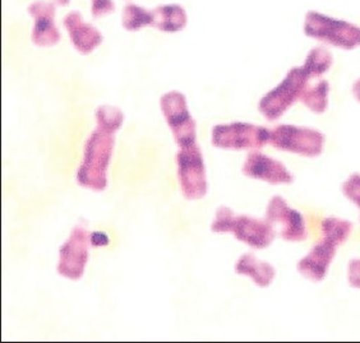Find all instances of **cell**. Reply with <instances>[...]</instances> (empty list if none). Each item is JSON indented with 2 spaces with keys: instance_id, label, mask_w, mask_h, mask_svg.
I'll return each instance as SVG.
<instances>
[{
  "instance_id": "cell-11",
  "label": "cell",
  "mask_w": 360,
  "mask_h": 343,
  "mask_svg": "<svg viewBox=\"0 0 360 343\" xmlns=\"http://www.w3.org/2000/svg\"><path fill=\"white\" fill-rule=\"evenodd\" d=\"M266 220L270 221L271 224L281 225L280 236L285 241L300 242L308 238L304 216L297 209L291 208L280 195L272 197L269 202L266 209Z\"/></svg>"
},
{
  "instance_id": "cell-13",
  "label": "cell",
  "mask_w": 360,
  "mask_h": 343,
  "mask_svg": "<svg viewBox=\"0 0 360 343\" xmlns=\"http://www.w3.org/2000/svg\"><path fill=\"white\" fill-rule=\"evenodd\" d=\"M28 14L34 18L31 39L36 46L50 48L60 41L56 25V6L45 0H36L28 6Z\"/></svg>"
},
{
  "instance_id": "cell-21",
  "label": "cell",
  "mask_w": 360,
  "mask_h": 343,
  "mask_svg": "<svg viewBox=\"0 0 360 343\" xmlns=\"http://www.w3.org/2000/svg\"><path fill=\"white\" fill-rule=\"evenodd\" d=\"M341 190L347 200L360 208V174L358 172L352 174L347 180L344 181Z\"/></svg>"
},
{
  "instance_id": "cell-20",
  "label": "cell",
  "mask_w": 360,
  "mask_h": 343,
  "mask_svg": "<svg viewBox=\"0 0 360 343\" xmlns=\"http://www.w3.org/2000/svg\"><path fill=\"white\" fill-rule=\"evenodd\" d=\"M95 117H96L97 124H101V125H105V127L117 131L122 128L123 122H124V115L122 110L115 106H111V105L98 106L95 112Z\"/></svg>"
},
{
  "instance_id": "cell-17",
  "label": "cell",
  "mask_w": 360,
  "mask_h": 343,
  "mask_svg": "<svg viewBox=\"0 0 360 343\" xmlns=\"http://www.w3.org/2000/svg\"><path fill=\"white\" fill-rule=\"evenodd\" d=\"M330 89H331L330 83L327 82L326 79H321L316 84L309 86V87L307 86L303 95L300 97V103L317 115L325 114L328 109Z\"/></svg>"
},
{
  "instance_id": "cell-26",
  "label": "cell",
  "mask_w": 360,
  "mask_h": 343,
  "mask_svg": "<svg viewBox=\"0 0 360 343\" xmlns=\"http://www.w3.org/2000/svg\"><path fill=\"white\" fill-rule=\"evenodd\" d=\"M54 1H56V4H58V6L65 7V6H68V4H70V0H54Z\"/></svg>"
},
{
  "instance_id": "cell-16",
  "label": "cell",
  "mask_w": 360,
  "mask_h": 343,
  "mask_svg": "<svg viewBox=\"0 0 360 343\" xmlns=\"http://www.w3.org/2000/svg\"><path fill=\"white\" fill-rule=\"evenodd\" d=\"M186 11L179 4L160 6L153 9V27L162 32H179L187 26Z\"/></svg>"
},
{
  "instance_id": "cell-10",
  "label": "cell",
  "mask_w": 360,
  "mask_h": 343,
  "mask_svg": "<svg viewBox=\"0 0 360 343\" xmlns=\"http://www.w3.org/2000/svg\"><path fill=\"white\" fill-rule=\"evenodd\" d=\"M89 244H91L90 235L87 230L82 226L73 227L70 239L59 250L56 272L72 281L81 280L89 261Z\"/></svg>"
},
{
  "instance_id": "cell-7",
  "label": "cell",
  "mask_w": 360,
  "mask_h": 343,
  "mask_svg": "<svg viewBox=\"0 0 360 343\" xmlns=\"http://www.w3.org/2000/svg\"><path fill=\"white\" fill-rule=\"evenodd\" d=\"M180 189L186 200H202L208 190L206 167L201 148L197 143L180 147L176 153Z\"/></svg>"
},
{
  "instance_id": "cell-6",
  "label": "cell",
  "mask_w": 360,
  "mask_h": 343,
  "mask_svg": "<svg viewBox=\"0 0 360 343\" xmlns=\"http://www.w3.org/2000/svg\"><path fill=\"white\" fill-rule=\"evenodd\" d=\"M269 143L280 151L290 152L303 157H319L325 150L322 131L292 124H280L270 129Z\"/></svg>"
},
{
  "instance_id": "cell-19",
  "label": "cell",
  "mask_w": 360,
  "mask_h": 343,
  "mask_svg": "<svg viewBox=\"0 0 360 343\" xmlns=\"http://www.w3.org/2000/svg\"><path fill=\"white\" fill-rule=\"evenodd\" d=\"M122 23L127 31H139L145 26H153V11H147L145 8L136 4H128L123 9Z\"/></svg>"
},
{
  "instance_id": "cell-12",
  "label": "cell",
  "mask_w": 360,
  "mask_h": 343,
  "mask_svg": "<svg viewBox=\"0 0 360 343\" xmlns=\"http://www.w3.org/2000/svg\"><path fill=\"white\" fill-rule=\"evenodd\" d=\"M242 172L247 178L262 180L271 186H290L294 183V175L283 162L262 152H250L243 164Z\"/></svg>"
},
{
  "instance_id": "cell-24",
  "label": "cell",
  "mask_w": 360,
  "mask_h": 343,
  "mask_svg": "<svg viewBox=\"0 0 360 343\" xmlns=\"http://www.w3.org/2000/svg\"><path fill=\"white\" fill-rule=\"evenodd\" d=\"M90 242L92 247H105L110 242V240H109V236L106 233H91Z\"/></svg>"
},
{
  "instance_id": "cell-1",
  "label": "cell",
  "mask_w": 360,
  "mask_h": 343,
  "mask_svg": "<svg viewBox=\"0 0 360 343\" xmlns=\"http://www.w3.org/2000/svg\"><path fill=\"white\" fill-rule=\"evenodd\" d=\"M354 225L350 221L338 217H326L322 221V240L297 263L299 273L313 282L323 281L331 267L336 252L347 242L353 233Z\"/></svg>"
},
{
  "instance_id": "cell-3",
  "label": "cell",
  "mask_w": 360,
  "mask_h": 343,
  "mask_svg": "<svg viewBox=\"0 0 360 343\" xmlns=\"http://www.w3.org/2000/svg\"><path fill=\"white\" fill-rule=\"evenodd\" d=\"M211 231L233 233L236 240L257 250L270 247L276 235L270 221L258 220L248 214H236L226 206L217 208Z\"/></svg>"
},
{
  "instance_id": "cell-25",
  "label": "cell",
  "mask_w": 360,
  "mask_h": 343,
  "mask_svg": "<svg viewBox=\"0 0 360 343\" xmlns=\"http://www.w3.org/2000/svg\"><path fill=\"white\" fill-rule=\"evenodd\" d=\"M352 93H353L354 98L360 103V78L356 79L352 86Z\"/></svg>"
},
{
  "instance_id": "cell-4",
  "label": "cell",
  "mask_w": 360,
  "mask_h": 343,
  "mask_svg": "<svg viewBox=\"0 0 360 343\" xmlns=\"http://www.w3.org/2000/svg\"><path fill=\"white\" fill-rule=\"evenodd\" d=\"M303 32L309 39L335 48L354 50L359 46L360 28L356 25L317 11L305 14Z\"/></svg>"
},
{
  "instance_id": "cell-14",
  "label": "cell",
  "mask_w": 360,
  "mask_h": 343,
  "mask_svg": "<svg viewBox=\"0 0 360 343\" xmlns=\"http://www.w3.org/2000/svg\"><path fill=\"white\" fill-rule=\"evenodd\" d=\"M63 23L70 34L72 45L82 56H90L104 40L101 32L90 23L84 22V17L79 12H70L67 14Z\"/></svg>"
},
{
  "instance_id": "cell-22",
  "label": "cell",
  "mask_w": 360,
  "mask_h": 343,
  "mask_svg": "<svg viewBox=\"0 0 360 343\" xmlns=\"http://www.w3.org/2000/svg\"><path fill=\"white\" fill-rule=\"evenodd\" d=\"M91 4L94 18H101L115 12V4L112 0H91Z\"/></svg>"
},
{
  "instance_id": "cell-2",
  "label": "cell",
  "mask_w": 360,
  "mask_h": 343,
  "mask_svg": "<svg viewBox=\"0 0 360 343\" xmlns=\"http://www.w3.org/2000/svg\"><path fill=\"white\" fill-rule=\"evenodd\" d=\"M115 133L105 125L97 124L95 131L84 143V160L77 172L79 186L94 192H103L108 186V169L115 144Z\"/></svg>"
},
{
  "instance_id": "cell-9",
  "label": "cell",
  "mask_w": 360,
  "mask_h": 343,
  "mask_svg": "<svg viewBox=\"0 0 360 343\" xmlns=\"http://www.w3.org/2000/svg\"><path fill=\"white\" fill-rule=\"evenodd\" d=\"M160 108L179 148L197 143V125L191 117L187 98L181 92L170 91L162 95Z\"/></svg>"
},
{
  "instance_id": "cell-23",
  "label": "cell",
  "mask_w": 360,
  "mask_h": 343,
  "mask_svg": "<svg viewBox=\"0 0 360 343\" xmlns=\"http://www.w3.org/2000/svg\"><path fill=\"white\" fill-rule=\"evenodd\" d=\"M347 281L354 288H360V259H352L347 268Z\"/></svg>"
},
{
  "instance_id": "cell-27",
  "label": "cell",
  "mask_w": 360,
  "mask_h": 343,
  "mask_svg": "<svg viewBox=\"0 0 360 343\" xmlns=\"http://www.w3.org/2000/svg\"><path fill=\"white\" fill-rule=\"evenodd\" d=\"M359 46H360V40H359Z\"/></svg>"
},
{
  "instance_id": "cell-8",
  "label": "cell",
  "mask_w": 360,
  "mask_h": 343,
  "mask_svg": "<svg viewBox=\"0 0 360 343\" xmlns=\"http://www.w3.org/2000/svg\"><path fill=\"white\" fill-rule=\"evenodd\" d=\"M270 129L256 124L236 123L219 124L212 128L211 142L216 148L221 150H250L262 148L269 143Z\"/></svg>"
},
{
  "instance_id": "cell-18",
  "label": "cell",
  "mask_w": 360,
  "mask_h": 343,
  "mask_svg": "<svg viewBox=\"0 0 360 343\" xmlns=\"http://www.w3.org/2000/svg\"><path fill=\"white\" fill-rule=\"evenodd\" d=\"M333 64V56L327 48L317 46L309 50L302 67L311 79L319 78L327 73Z\"/></svg>"
},
{
  "instance_id": "cell-5",
  "label": "cell",
  "mask_w": 360,
  "mask_h": 343,
  "mask_svg": "<svg viewBox=\"0 0 360 343\" xmlns=\"http://www.w3.org/2000/svg\"><path fill=\"white\" fill-rule=\"evenodd\" d=\"M309 79L311 78L305 73L303 67L291 68L284 79L259 100L258 110L267 120L275 122L283 117L294 103L300 101Z\"/></svg>"
},
{
  "instance_id": "cell-15",
  "label": "cell",
  "mask_w": 360,
  "mask_h": 343,
  "mask_svg": "<svg viewBox=\"0 0 360 343\" xmlns=\"http://www.w3.org/2000/svg\"><path fill=\"white\" fill-rule=\"evenodd\" d=\"M236 275L250 277L258 287H269L275 280L276 269L269 261H258L252 253L243 254L236 263Z\"/></svg>"
}]
</instances>
